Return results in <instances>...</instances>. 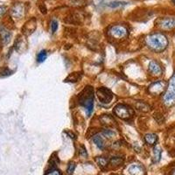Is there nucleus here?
<instances>
[{"mask_svg": "<svg viewBox=\"0 0 175 175\" xmlns=\"http://www.w3.org/2000/svg\"><path fill=\"white\" fill-rule=\"evenodd\" d=\"M146 45L151 50L156 53L163 52L168 46V40L165 34L161 33H152L146 38Z\"/></svg>", "mask_w": 175, "mask_h": 175, "instance_id": "1", "label": "nucleus"}, {"mask_svg": "<svg viewBox=\"0 0 175 175\" xmlns=\"http://www.w3.org/2000/svg\"><path fill=\"white\" fill-rule=\"evenodd\" d=\"M78 102L80 105L83 107L87 111L88 116H90L93 112L94 109V99H95V91L93 87L87 86L83 88V90L78 95Z\"/></svg>", "mask_w": 175, "mask_h": 175, "instance_id": "2", "label": "nucleus"}, {"mask_svg": "<svg viewBox=\"0 0 175 175\" xmlns=\"http://www.w3.org/2000/svg\"><path fill=\"white\" fill-rule=\"evenodd\" d=\"M114 113L117 117L123 120H130L134 116L133 109L126 104H117L114 108Z\"/></svg>", "mask_w": 175, "mask_h": 175, "instance_id": "3", "label": "nucleus"}, {"mask_svg": "<svg viewBox=\"0 0 175 175\" xmlns=\"http://www.w3.org/2000/svg\"><path fill=\"white\" fill-rule=\"evenodd\" d=\"M109 34L115 40H122L128 36V30L123 25H113L109 30Z\"/></svg>", "mask_w": 175, "mask_h": 175, "instance_id": "4", "label": "nucleus"}, {"mask_svg": "<svg viewBox=\"0 0 175 175\" xmlns=\"http://www.w3.org/2000/svg\"><path fill=\"white\" fill-rule=\"evenodd\" d=\"M164 102L166 106L175 104V75L171 80L168 90L164 96Z\"/></svg>", "mask_w": 175, "mask_h": 175, "instance_id": "5", "label": "nucleus"}, {"mask_svg": "<svg viewBox=\"0 0 175 175\" xmlns=\"http://www.w3.org/2000/svg\"><path fill=\"white\" fill-rule=\"evenodd\" d=\"M96 96H97V98L99 99L100 102H102L103 104L109 103L113 99L112 92L109 89V88L104 87L97 88V90H96Z\"/></svg>", "mask_w": 175, "mask_h": 175, "instance_id": "6", "label": "nucleus"}, {"mask_svg": "<svg viewBox=\"0 0 175 175\" xmlns=\"http://www.w3.org/2000/svg\"><path fill=\"white\" fill-rule=\"evenodd\" d=\"M165 86H166V83L163 81H156V82H153V83L149 87V92H150L151 94L158 96V95L161 94V93L165 90Z\"/></svg>", "mask_w": 175, "mask_h": 175, "instance_id": "7", "label": "nucleus"}, {"mask_svg": "<svg viewBox=\"0 0 175 175\" xmlns=\"http://www.w3.org/2000/svg\"><path fill=\"white\" fill-rule=\"evenodd\" d=\"M129 173L131 175H144L145 170L140 164H134L129 167Z\"/></svg>", "mask_w": 175, "mask_h": 175, "instance_id": "8", "label": "nucleus"}, {"mask_svg": "<svg viewBox=\"0 0 175 175\" xmlns=\"http://www.w3.org/2000/svg\"><path fill=\"white\" fill-rule=\"evenodd\" d=\"M149 71H150L151 75H154V76H158L162 74V68H161L160 65L155 61H151V63L149 64Z\"/></svg>", "mask_w": 175, "mask_h": 175, "instance_id": "9", "label": "nucleus"}, {"mask_svg": "<svg viewBox=\"0 0 175 175\" xmlns=\"http://www.w3.org/2000/svg\"><path fill=\"white\" fill-rule=\"evenodd\" d=\"M159 26L165 30H170L175 27V19L171 18H165L163 19L159 22Z\"/></svg>", "mask_w": 175, "mask_h": 175, "instance_id": "10", "label": "nucleus"}, {"mask_svg": "<svg viewBox=\"0 0 175 175\" xmlns=\"http://www.w3.org/2000/svg\"><path fill=\"white\" fill-rule=\"evenodd\" d=\"M11 14L12 15L15 19H20L24 14V7L19 4H15L11 10Z\"/></svg>", "mask_w": 175, "mask_h": 175, "instance_id": "11", "label": "nucleus"}, {"mask_svg": "<svg viewBox=\"0 0 175 175\" xmlns=\"http://www.w3.org/2000/svg\"><path fill=\"white\" fill-rule=\"evenodd\" d=\"M100 121L105 126H112L115 124V120L109 115H102L100 117Z\"/></svg>", "mask_w": 175, "mask_h": 175, "instance_id": "12", "label": "nucleus"}, {"mask_svg": "<svg viewBox=\"0 0 175 175\" xmlns=\"http://www.w3.org/2000/svg\"><path fill=\"white\" fill-rule=\"evenodd\" d=\"M36 28V21L35 19H30L28 22L26 23V25H25L24 29H25V32H24L25 34L29 35L31 34L32 33H33V31L35 30Z\"/></svg>", "mask_w": 175, "mask_h": 175, "instance_id": "13", "label": "nucleus"}, {"mask_svg": "<svg viewBox=\"0 0 175 175\" xmlns=\"http://www.w3.org/2000/svg\"><path fill=\"white\" fill-rule=\"evenodd\" d=\"M144 141L149 145H154L158 142V136L154 133H148L144 136Z\"/></svg>", "mask_w": 175, "mask_h": 175, "instance_id": "14", "label": "nucleus"}, {"mask_svg": "<svg viewBox=\"0 0 175 175\" xmlns=\"http://www.w3.org/2000/svg\"><path fill=\"white\" fill-rule=\"evenodd\" d=\"M0 36H1V39H2L3 42L4 44H7L11 40V33L5 28H1L0 29Z\"/></svg>", "mask_w": 175, "mask_h": 175, "instance_id": "15", "label": "nucleus"}, {"mask_svg": "<svg viewBox=\"0 0 175 175\" xmlns=\"http://www.w3.org/2000/svg\"><path fill=\"white\" fill-rule=\"evenodd\" d=\"M93 141H94L96 145L97 146L99 149L103 150V149L105 148L104 140H103V138H102L100 135H95L94 137H93Z\"/></svg>", "mask_w": 175, "mask_h": 175, "instance_id": "16", "label": "nucleus"}, {"mask_svg": "<svg viewBox=\"0 0 175 175\" xmlns=\"http://www.w3.org/2000/svg\"><path fill=\"white\" fill-rule=\"evenodd\" d=\"M81 77V74L80 72H74L71 73L66 79V81H69V82H76L80 80Z\"/></svg>", "mask_w": 175, "mask_h": 175, "instance_id": "17", "label": "nucleus"}, {"mask_svg": "<svg viewBox=\"0 0 175 175\" xmlns=\"http://www.w3.org/2000/svg\"><path fill=\"white\" fill-rule=\"evenodd\" d=\"M161 153H162V151H161V149L158 146L154 147V149H153V159H152V162L157 163L160 160Z\"/></svg>", "mask_w": 175, "mask_h": 175, "instance_id": "18", "label": "nucleus"}, {"mask_svg": "<svg viewBox=\"0 0 175 175\" xmlns=\"http://www.w3.org/2000/svg\"><path fill=\"white\" fill-rule=\"evenodd\" d=\"M109 162L110 163L111 165H114V166H118V165H122L123 162V158H119V157H114V158H110Z\"/></svg>", "mask_w": 175, "mask_h": 175, "instance_id": "19", "label": "nucleus"}, {"mask_svg": "<svg viewBox=\"0 0 175 175\" xmlns=\"http://www.w3.org/2000/svg\"><path fill=\"white\" fill-rule=\"evenodd\" d=\"M125 4H127L126 2H123V1H113V2L109 3V6L111 7V8H118V7H122L124 6Z\"/></svg>", "mask_w": 175, "mask_h": 175, "instance_id": "20", "label": "nucleus"}, {"mask_svg": "<svg viewBox=\"0 0 175 175\" xmlns=\"http://www.w3.org/2000/svg\"><path fill=\"white\" fill-rule=\"evenodd\" d=\"M46 56H47V53H46V50H41L37 55V61L38 62H43L45 61V60L46 59Z\"/></svg>", "mask_w": 175, "mask_h": 175, "instance_id": "21", "label": "nucleus"}, {"mask_svg": "<svg viewBox=\"0 0 175 175\" xmlns=\"http://www.w3.org/2000/svg\"><path fill=\"white\" fill-rule=\"evenodd\" d=\"M96 162H97V164L100 165L102 168H105V167L107 166V165H108L109 160L107 159V158H105L98 157V158H96Z\"/></svg>", "mask_w": 175, "mask_h": 175, "instance_id": "22", "label": "nucleus"}, {"mask_svg": "<svg viewBox=\"0 0 175 175\" xmlns=\"http://www.w3.org/2000/svg\"><path fill=\"white\" fill-rule=\"evenodd\" d=\"M137 107H138V109H140V110H142V111H144V112L148 111L149 109H150V107L146 104V103H144V102H138V104H137Z\"/></svg>", "mask_w": 175, "mask_h": 175, "instance_id": "23", "label": "nucleus"}, {"mask_svg": "<svg viewBox=\"0 0 175 175\" xmlns=\"http://www.w3.org/2000/svg\"><path fill=\"white\" fill-rule=\"evenodd\" d=\"M75 164L74 162H70L67 165V173H68L69 175H71L72 173L75 172Z\"/></svg>", "mask_w": 175, "mask_h": 175, "instance_id": "24", "label": "nucleus"}, {"mask_svg": "<svg viewBox=\"0 0 175 175\" xmlns=\"http://www.w3.org/2000/svg\"><path fill=\"white\" fill-rule=\"evenodd\" d=\"M51 31H52L53 33H54L55 32L57 31V29H58V22H57V20H55V19H53L52 21H51Z\"/></svg>", "mask_w": 175, "mask_h": 175, "instance_id": "25", "label": "nucleus"}, {"mask_svg": "<svg viewBox=\"0 0 175 175\" xmlns=\"http://www.w3.org/2000/svg\"><path fill=\"white\" fill-rule=\"evenodd\" d=\"M11 73H12V71H11L10 69L7 68V67L3 68L2 70H1V72H0L1 75H3V76H8V75H11Z\"/></svg>", "mask_w": 175, "mask_h": 175, "instance_id": "26", "label": "nucleus"}, {"mask_svg": "<svg viewBox=\"0 0 175 175\" xmlns=\"http://www.w3.org/2000/svg\"><path fill=\"white\" fill-rule=\"evenodd\" d=\"M46 175H61V173L59 170H57V169L53 168L52 170L48 171Z\"/></svg>", "mask_w": 175, "mask_h": 175, "instance_id": "27", "label": "nucleus"}, {"mask_svg": "<svg viewBox=\"0 0 175 175\" xmlns=\"http://www.w3.org/2000/svg\"><path fill=\"white\" fill-rule=\"evenodd\" d=\"M103 135H104V137H106V138H112L113 136L115 135V133L112 131H110V130H105V131H103Z\"/></svg>", "mask_w": 175, "mask_h": 175, "instance_id": "28", "label": "nucleus"}, {"mask_svg": "<svg viewBox=\"0 0 175 175\" xmlns=\"http://www.w3.org/2000/svg\"><path fill=\"white\" fill-rule=\"evenodd\" d=\"M80 154H81V157H87L88 156V153H87V151H86L85 147L83 145L81 147V150H80Z\"/></svg>", "mask_w": 175, "mask_h": 175, "instance_id": "29", "label": "nucleus"}, {"mask_svg": "<svg viewBox=\"0 0 175 175\" xmlns=\"http://www.w3.org/2000/svg\"><path fill=\"white\" fill-rule=\"evenodd\" d=\"M5 12H6V7L0 6V17H2Z\"/></svg>", "mask_w": 175, "mask_h": 175, "instance_id": "30", "label": "nucleus"}, {"mask_svg": "<svg viewBox=\"0 0 175 175\" xmlns=\"http://www.w3.org/2000/svg\"><path fill=\"white\" fill-rule=\"evenodd\" d=\"M66 133H67L71 138H73V139H75V138H76V136H75V134L73 133V132H71V131H66Z\"/></svg>", "mask_w": 175, "mask_h": 175, "instance_id": "31", "label": "nucleus"}, {"mask_svg": "<svg viewBox=\"0 0 175 175\" xmlns=\"http://www.w3.org/2000/svg\"><path fill=\"white\" fill-rule=\"evenodd\" d=\"M39 7H40V11H41L42 13H44V14H45V13H46V11H46V8L45 7V5H44V4H40Z\"/></svg>", "mask_w": 175, "mask_h": 175, "instance_id": "32", "label": "nucleus"}, {"mask_svg": "<svg viewBox=\"0 0 175 175\" xmlns=\"http://www.w3.org/2000/svg\"><path fill=\"white\" fill-rule=\"evenodd\" d=\"M172 3H173V4L175 5V0H172Z\"/></svg>", "mask_w": 175, "mask_h": 175, "instance_id": "33", "label": "nucleus"}, {"mask_svg": "<svg viewBox=\"0 0 175 175\" xmlns=\"http://www.w3.org/2000/svg\"><path fill=\"white\" fill-rule=\"evenodd\" d=\"M173 175H175V171H174V172H173Z\"/></svg>", "mask_w": 175, "mask_h": 175, "instance_id": "34", "label": "nucleus"}]
</instances>
